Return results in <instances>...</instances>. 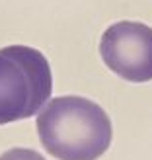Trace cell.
Masks as SVG:
<instances>
[{"label": "cell", "instance_id": "obj_1", "mask_svg": "<svg viewBox=\"0 0 152 160\" xmlns=\"http://www.w3.org/2000/svg\"><path fill=\"white\" fill-rule=\"evenodd\" d=\"M37 133L45 150L59 160H98L113 137L105 109L80 96L47 102L37 115Z\"/></svg>", "mask_w": 152, "mask_h": 160}, {"label": "cell", "instance_id": "obj_2", "mask_svg": "<svg viewBox=\"0 0 152 160\" xmlns=\"http://www.w3.org/2000/svg\"><path fill=\"white\" fill-rule=\"evenodd\" d=\"M51 90V67L41 51L27 45L0 49V125L35 115Z\"/></svg>", "mask_w": 152, "mask_h": 160}, {"label": "cell", "instance_id": "obj_3", "mask_svg": "<svg viewBox=\"0 0 152 160\" xmlns=\"http://www.w3.org/2000/svg\"><path fill=\"white\" fill-rule=\"evenodd\" d=\"M100 53L109 70L129 82L152 80V28L140 22H117L105 29Z\"/></svg>", "mask_w": 152, "mask_h": 160}, {"label": "cell", "instance_id": "obj_4", "mask_svg": "<svg viewBox=\"0 0 152 160\" xmlns=\"http://www.w3.org/2000/svg\"><path fill=\"white\" fill-rule=\"evenodd\" d=\"M0 160H45V158L31 148H12L0 154Z\"/></svg>", "mask_w": 152, "mask_h": 160}]
</instances>
